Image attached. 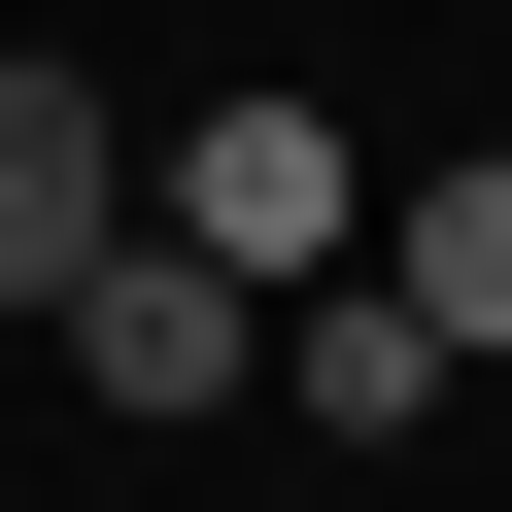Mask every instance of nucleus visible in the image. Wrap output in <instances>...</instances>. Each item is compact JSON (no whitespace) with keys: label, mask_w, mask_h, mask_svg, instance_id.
Masks as SVG:
<instances>
[{"label":"nucleus","mask_w":512,"mask_h":512,"mask_svg":"<svg viewBox=\"0 0 512 512\" xmlns=\"http://www.w3.org/2000/svg\"><path fill=\"white\" fill-rule=\"evenodd\" d=\"M376 274H410V308H444V342H512V137H478V171H410V205H376Z\"/></svg>","instance_id":"obj_5"},{"label":"nucleus","mask_w":512,"mask_h":512,"mask_svg":"<svg viewBox=\"0 0 512 512\" xmlns=\"http://www.w3.org/2000/svg\"><path fill=\"white\" fill-rule=\"evenodd\" d=\"M444 376H478V342H444L410 274H308V308H274V410H308V444H410Z\"/></svg>","instance_id":"obj_4"},{"label":"nucleus","mask_w":512,"mask_h":512,"mask_svg":"<svg viewBox=\"0 0 512 512\" xmlns=\"http://www.w3.org/2000/svg\"><path fill=\"white\" fill-rule=\"evenodd\" d=\"M35 342H69L103 410H205V376H274V274H239V239H171V205H137V239H103V274H69Z\"/></svg>","instance_id":"obj_2"},{"label":"nucleus","mask_w":512,"mask_h":512,"mask_svg":"<svg viewBox=\"0 0 512 512\" xmlns=\"http://www.w3.org/2000/svg\"><path fill=\"white\" fill-rule=\"evenodd\" d=\"M137 239V137H103V69H0V308H69Z\"/></svg>","instance_id":"obj_3"},{"label":"nucleus","mask_w":512,"mask_h":512,"mask_svg":"<svg viewBox=\"0 0 512 512\" xmlns=\"http://www.w3.org/2000/svg\"><path fill=\"white\" fill-rule=\"evenodd\" d=\"M137 205H171V239H239L274 308H308V274H376V137H342L308 69H239V103H205V137L137 171Z\"/></svg>","instance_id":"obj_1"}]
</instances>
